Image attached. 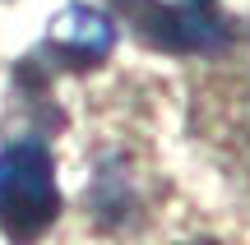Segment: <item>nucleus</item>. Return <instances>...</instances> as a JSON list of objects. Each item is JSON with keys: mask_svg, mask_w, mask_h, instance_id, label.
<instances>
[{"mask_svg": "<svg viewBox=\"0 0 250 245\" xmlns=\"http://www.w3.org/2000/svg\"><path fill=\"white\" fill-rule=\"evenodd\" d=\"M61 218L56 157L42 139H14L0 148V236L9 245H33Z\"/></svg>", "mask_w": 250, "mask_h": 245, "instance_id": "obj_1", "label": "nucleus"}, {"mask_svg": "<svg viewBox=\"0 0 250 245\" xmlns=\"http://www.w3.org/2000/svg\"><path fill=\"white\" fill-rule=\"evenodd\" d=\"M125 23L158 51L195 56V51H218L227 42L223 19L213 14V5H162V0H121Z\"/></svg>", "mask_w": 250, "mask_h": 245, "instance_id": "obj_2", "label": "nucleus"}, {"mask_svg": "<svg viewBox=\"0 0 250 245\" xmlns=\"http://www.w3.org/2000/svg\"><path fill=\"white\" fill-rule=\"evenodd\" d=\"M46 42L61 56H70L74 65H98V60H107L111 46H116V23H111L102 9H93V5H65L61 14L51 19Z\"/></svg>", "mask_w": 250, "mask_h": 245, "instance_id": "obj_3", "label": "nucleus"}, {"mask_svg": "<svg viewBox=\"0 0 250 245\" xmlns=\"http://www.w3.org/2000/svg\"><path fill=\"white\" fill-rule=\"evenodd\" d=\"M190 245H213V241H190Z\"/></svg>", "mask_w": 250, "mask_h": 245, "instance_id": "obj_4", "label": "nucleus"}, {"mask_svg": "<svg viewBox=\"0 0 250 245\" xmlns=\"http://www.w3.org/2000/svg\"><path fill=\"white\" fill-rule=\"evenodd\" d=\"M195 5H213V0H195Z\"/></svg>", "mask_w": 250, "mask_h": 245, "instance_id": "obj_5", "label": "nucleus"}]
</instances>
